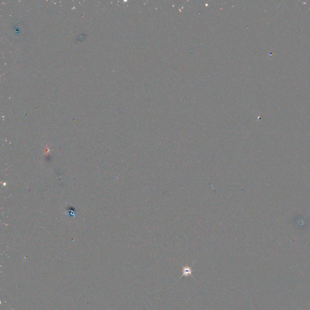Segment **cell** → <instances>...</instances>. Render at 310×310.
Listing matches in <instances>:
<instances>
[{"label": "cell", "instance_id": "obj_1", "mask_svg": "<svg viewBox=\"0 0 310 310\" xmlns=\"http://www.w3.org/2000/svg\"><path fill=\"white\" fill-rule=\"evenodd\" d=\"M192 272H193L192 268L189 267L188 266L182 267V274L179 277V279L177 280V281H179L181 279H183L184 277H189V276L193 277L192 276Z\"/></svg>", "mask_w": 310, "mask_h": 310}]
</instances>
